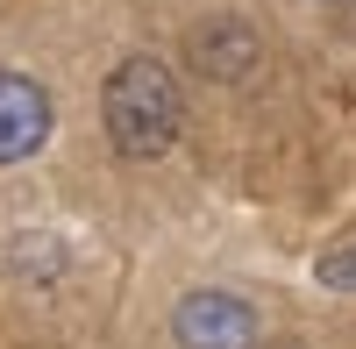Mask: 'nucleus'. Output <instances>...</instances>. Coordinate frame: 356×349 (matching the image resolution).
Segmentation results:
<instances>
[{
    "label": "nucleus",
    "instance_id": "obj_5",
    "mask_svg": "<svg viewBox=\"0 0 356 349\" xmlns=\"http://www.w3.org/2000/svg\"><path fill=\"white\" fill-rule=\"evenodd\" d=\"M321 285H335V293H356V250L321 257Z\"/></svg>",
    "mask_w": 356,
    "mask_h": 349
},
{
    "label": "nucleus",
    "instance_id": "obj_2",
    "mask_svg": "<svg viewBox=\"0 0 356 349\" xmlns=\"http://www.w3.org/2000/svg\"><path fill=\"white\" fill-rule=\"evenodd\" d=\"M257 335H264L257 307L235 300V293H186L178 314H171L178 349H257Z\"/></svg>",
    "mask_w": 356,
    "mask_h": 349
},
{
    "label": "nucleus",
    "instance_id": "obj_1",
    "mask_svg": "<svg viewBox=\"0 0 356 349\" xmlns=\"http://www.w3.org/2000/svg\"><path fill=\"white\" fill-rule=\"evenodd\" d=\"M100 129H107V143L129 164H150V157H164L178 143V129H186V93H178V79L157 57H129V65L107 72Z\"/></svg>",
    "mask_w": 356,
    "mask_h": 349
},
{
    "label": "nucleus",
    "instance_id": "obj_4",
    "mask_svg": "<svg viewBox=\"0 0 356 349\" xmlns=\"http://www.w3.org/2000/svg\"><path fill=\"white\" fill-rule=\"evenodd\" d=\"M193 65H200L207 79L235 86V79H250V72L264 65V43H257V29H250V22L214 15V22H200V29H193Z\"/></svg>",
    "mask_w": 356,
    "mask_h": 349
},
{
    "label": "nucleus",
    "instance_id": "obj_3",
    "mask_svg": "<svg viewBox=\"0 0 356 349\" xmlns=\"http://www.w3.org/2000/svg\"><path fill=\"white\" fill-rule=\"evenodd\" d=\"M50 93L29 72H0V164H22L50 143Z\"/></svg>",
    "mask_w": 356,
    "mask_h": 349
}]
</instances>
